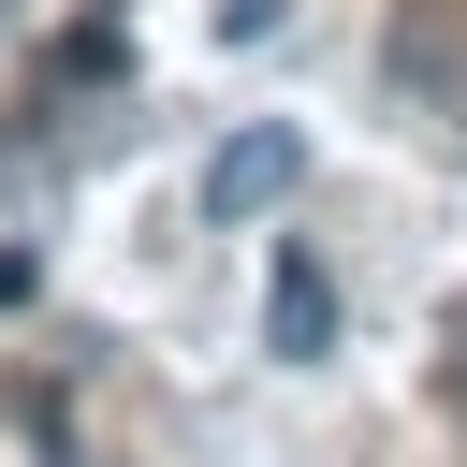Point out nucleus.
<instances>
[{
  "mask_svg": "<svg viewBox=\"0 0 467 467\" xmlns=\"http://www.w3.org/2000/svg\"><path fill=\"white\" fill-rule=\"evenodd\" d=\"M44 73H58V88H131V29H117V15H73Z\"/></svg>",
  "mask_w": 467,
  "mask_h": 467,
  "instance_id": "obj_4",
  "label": "nucleus"
},
{
  "mask_svg": "<svg viewBox=\"0 0 467 467\" xmlns=\"http://www.w3.org/2000/svg\"><path fill=\"white\" fill-rule=\"evenodd\" d=\"M29 292H44V263H29V248H0V321H15Z\"/></svg>",
  "mask_w": 467,
  "mask_h": 467,
  "instance_id": "obj_6",
  "label": "nucleus"
},
{
  "mask_svg": "<svg viewBox=\"0 0 467 467\" xmlns=\"http://www.w3.org/2000/svg\"><path fill=\"white\" fill-rule=\"evenodd\" d=\"M452 409H467V365H452Z\"/></svg>",
  "mask_w": 467,
  "mask_h": 467,
  "instance_id": "obj_7",
  "label": "nucleus"
},
{
  "mask_svg": "<svg viewBox=\"0 0 467 467\" xmlns=\"http://www.w3.org/2000/svg\"><path fill=\"white\" fill-rule=\"evenodd\" d=\"M292 29V0H219V44H277Z\"/></svg>",
  "mask_w": 467,
  "mask_h": 467,
  "instance_id": "obj_5",
  "label": "nucleus"
},
{
  "mask_svg": "<svg viewBox=\"0 0 467 467\" xmlns=\"http://www.w3.org/2000/svg\"><path fill=\"white\" fill-rule=\"evenodd\" d=\"M292 175H306V131H292V117H248V131H219V161H204V219H263V204H292Z\"/></svg>",
  "mask_w": 467,
  "mask_h": 467,
  "instance_id": "obj_1",
  "label": "nucleus"
},
{
  "mask_svg": "<svg viewBox=\"0 0 467 467\" xmlns=\"http://www.w3.org/2000/svg\"><path fill=\"white\" fill-rule=\"evenodd\" d=\"M394 88H409V102H423V117L467 146V58H452L438 29H394Z\"/></svg>",
  "mask_w": 467,
  "mask_h": 467,
  "instance_id": "obj_3",
  "label": "nucleus"
},
{
  "mask_svg": "<svg viewBox=\"0 0 467 467\" xmlns=\"http://www.w3.org/2000/svg\"><path fill=\"white\" fill-rule=\"evenodd\" d=\"M263 336H277V365H321V350H336V277H321V248H277V263H263Z\"/></svg>",
  "mask_w": 467,
  "mask_h": 467,
  "instance_id": "obj_2",
  "label": "nucleus"
}]
</instances>
